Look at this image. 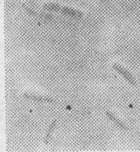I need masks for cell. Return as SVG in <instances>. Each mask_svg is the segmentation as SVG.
<instances>
[{
  "label": "cell",
  "mask_w": 140,
  "mask_h": 152,
  "mask_svg": "<svg viewBox=\"0 0 140 152\" xmlns=\"http://www.w3.org/2000/svg\"><path fill=\"white\" fill-rule=\"evenodd\" d=\"M113 68L115 70L118 72L119 75H120L122 77H123L124 79H125L128 83L135 85L136 84V81H135V79L133 76L131 75L129 71L127 70L125 67H123L122 66L120 65L118 63H115L113 64Z\"/></svg>",
  "instance_id": "1"
},
{
  "label": "cell",
  "mask_w": 140,
  "mask_h": 152,
  "mask_svg": "<svg viewBox=\"0 0 140 152\" xmlns=\"http://www.w3.org/2000/svg\"><path fill=\"white\" fill-rule=\"evenodd\" d=\"M23 96L24 98L27 99V100L36 101V102L51 103L54 102V99L51 97H49V96L39 95V94L31 93V92H26V93H24Z\"/></svg>",
  "instance_id": "2"
},
{
  "label": "cell",
  "mask_w": 140,
  "mask_h": 152,
  "mask_svg": "<svg viewBox=\"0 0 140 152\" xmlns=\"http://www.w3.org/2000/svg\"><path fill=\"white\" fill-rule=\"evenodd\" d=\"M58 12H61L64 14V15L69 16L71 17L74 18H81L83 17L84 14L81 11L76 10V9L70 8V7H66V6H59Z\"/></svg>",
  "instance_id": "3"
},
{
  "label": "cell",
  "mask_w": 140,
  "mask_h": 152,
  "mask_svg": "<svg viewBox=\"0 0 140 152\" xmlns=\"http://www.w3.org/2000/svg\"><path fill=\"white\" fill-rule=\"evenodd\" d=\"M105 115H106V116L108 117L110 120L113 121L114 123L116 124V126H118L119 128H120L121 129H122V130H127V127L126 126L125 123L122 121L118 117H116V115H114L113 113L109 111V110H107V111L105 112Z\"/></svg>",
  "instance_id": "4"
},
{
  "label": "cell",
  "mask_w": 140,
  "mask_h": 152,
  "mask_svg": "<svg viewBox=\"0 0 140 152\" xmlns=\"http://www.w3.org/2000/svg\"><path fill=\"white\" fill-rule=\"evenodd\" d=\"M56 124H57V120L56 119H55L52 121V123L50 124L49 128H48L47 130V134H46L45 136V144H48L50 141V140H51V135L53 134V132H54V130H55V128L56 127Z\"/></svg>",
  "instance_id": "5"
},
{
  "label": "cell",
  "mask_w": 140,
  "mask_h": 152,
  "mask_svg": "<svg viewBox=\"0 0 140 152\" xmlns=\"http://www.w3.org/2000/svg\"><path fill=\"white\" fill-rule=\"evenodd\" d=\"M59 6H60V5L56 3H47L45 4V5L43 6V8L45 10L58 12Z\"/></svg>",
  "instance_id": "6"
}]
</instances>
